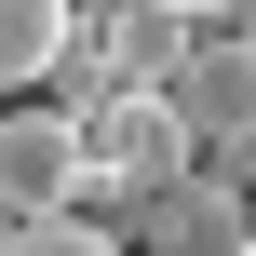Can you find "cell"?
I'll return each instance as SVG.
<instances>
[{
  "label": "cell",
  "mask_w": 256,
  "mask_h": 256,
  "mask_svg": "<svg viewBox=\"0 0 256 256\" xmlns=\"http://www.w3.org/2000/svg\"><path fill=\"white\" fill-rule=\"evenodd\" d=\"M81 148H94V176H81V202H94V216H122V202H148L162 176H189V162H202V135H189V108H176V94H94V108H81Z\"/></svg>",
  "instance_id": "obj_1"
},
{
  "label": "cell",
  "mask_w": 256,
  "mask_h": 256,
  "mask_svg": "<svg viewBox=\"0 0 256 256\" xmlns=\"http://www.w3.org/2000/svg\"><path fill=\"white\" fill-rule=\"evenodd\" d=\"M122 243L135 256H243L256 243V202H243V162H189V176H162L148 202H122Z\"/></svg>",
  "instance_id": "obj_2"
},
{
  "label": "cell",
  "mask_w": 256,
  "mask_h": 256,
  "mask_svg": "<svg viewBox=\"0 0 256 256\" xmlns=\"http://www.w3.org/2000/svg\"><path fill=\"white\" fill-rule=\"evenodd\" d=\"M81 176H94L81 108H68V94H14V108H0V202H14V216H54V202H81Z\"/></svg>",
  "instance_id": "obj_3"
},
{
  "label": "cell",
  "mask_w": 256,
  "mask_h": 256,
  "mask_svg": "<svg viewBox=\"0 0 256 256\" xmlns=\"http://www.w3.org/2000/svg\"><path fill=\"white\" fill-rule=\"evenodd\" d=\"M81 27H94V81H108V94H162V81L202 54L216 14H189V0H122V14H81Z\"/></svg>",
  "instance_id": "obj_4"
},
{
  "label": "cell",
  "mask_w": 256,
  "mask_h": 256,
  "mask_svg": "<svg viewBox=\"0 0 256 256\" xmlns=\"http://www.w3.org/2000/svg\"><path fill=\"white\" fill-rule=\"evenodd\" d=\"M162 94L189 108L202 162H243V148H256V40H243V27H202V54H189Z\"/></svg>",
  "instance_id": "obj_5"
},
{
  "label": "cell",
  "mask_w": 256,
  "mask_h": 256,
  "mask_svg": "<svg viewBox=\"0 0 256 256\" xmlns=\"http://www.w3.org/2000/svg\"><path fill=\"white\" fill-rule=\"evenodd\" d=\"M81 40V0H0V94H40Z\"/></svg>",
  "instance_id": "obj_6"
},
{
  "label": "cell",
  "mask_w": 256,
  "mask_h": 256,
  "mask_svg": "<svg viewBox=\"0 0 256 256\" xmlns=\"http://www.w3.org/2000/svg\"><path fill=\"white\" fill-rule=\"evenodd\" d=\"M0 256H135V243H122V230H81V202H54V216H14Z\"/></svg>",
  "instance_id": "obj_7"
},
{
  "label": "cell",
  "mask_w": 256,
  "mask_h": 256,
  "mask_svg": "<svg viewBox=\"0 0 256 256\" xmlns=\"http://www.w3.org/2000/svg\"><path fill=\"white\" fill-rule=\"evenodd\" d=\"M0 243H14V202H0Z\"/></svg>",
  "instance_id": "obj_8"
},
{
  "label": "cell",
  "mask_w": 256,
  "mask_h": 256,
  "mask_svg": "<svg viewBox=\"0 0 256 256\" xmlns=\"http://www.w3.org/2000/svg\"><path fill=\"white\" fill-rule=\"evenodd\" d=\"M189 14H230V0H189Z\"/></svg>",
  "instance_id": "obj_9"
},
{
  "label": "cell",
  "mask_w": 256,
  "mask_h": 256,
  "mask_svg": "<svg viewBox=\"0 0 256 256\" xmlns=\"http://www.w3.org/2000/svg\"><path fill=\"white\" fill-rule=\"evenodd\" d=\"M243 176H256V148H243Z\"/></svg>",
  "instance_id": "obj_10"
},
{
  "label": "cell",
  "mask_w": 256,
  "mask_h": 256,
  "mask_svg": "<svg viewBox=\"0 0 256 256\" xmlns=\"http://www.w3.org/2000/svg\"><path fill=\"white\" fill-rule=\"evenodd\" d=\"M243 256H256V243H243Z\"/></svg>",
  "instance_id": "obj_11"
}]
</instances>
